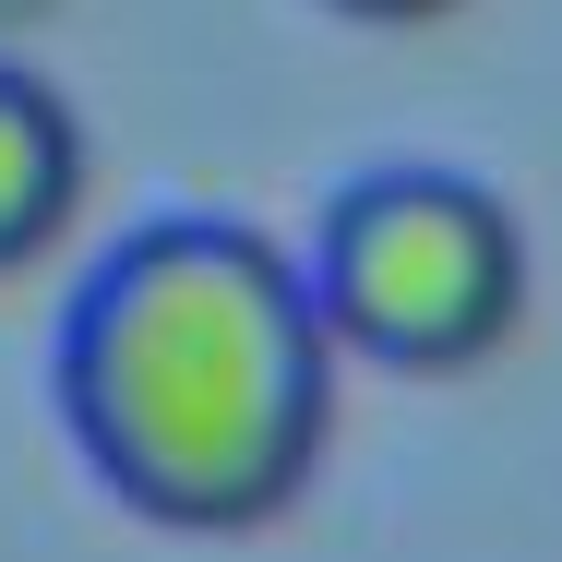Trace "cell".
<instances>
[{
    "label": "cell",
    "mask_w": 562,
    "mask_h": 562,
    "mask_svg": "<svg viewBox=\"0 0 562 562\" xmlns=\"http://www.w3.org/2000/svg\"><path fill=\"white\" fill-rule=\"evenodd\" d=\"M347 24H443V12H467V0H336Z\"/></svg>",
    "instance_id": "obj_4"
},
{
    "label": "cell",
    "mask_w": 562,
    "mask_h": 562,
    "mask_svg": "<svg viewBox=\"0 0 562 562\" xmlns=\"http://www.w3.org/2000/svg\"><path fill=\"white\" fill-rule=\"evenodd\" d=\"M312 288L347 359L383 371H479L527 312V227L467 168H371L312 227Z\"/></svg>",
    "instance_id": "obj_2"
},
{
    "label": "cell",
    "mask_w": 562,
    "mask_h": 562,
    "mask_svg": "<svg viewBox=\"0 0 562 562\" xmlns=\"http://www.w3.org/2000/svg\"><path fill=\"white\" fill-rule=\"evenodd\" d=\"M85 204V120L60 109L48 72L0 60V276L36 263Z\"/></svg>",
    "instance_id": "obj_3"
},
{
    "label": "cell",
    "mask_w": 562,
    "mask_h": 562,
    "mask_svg": "<svg viewBox=\"0 0 562 562\" xmlns=\"http://www.w3.org/2000/svg\"><path fill=\"white\" fill-rule=\"evenodd\" d=\"M336 312L239 216H156L60 312V419L156 527H276L336 431Z\"/></svg>",
    "instance_id": "obj_1"
}]
</instances>
